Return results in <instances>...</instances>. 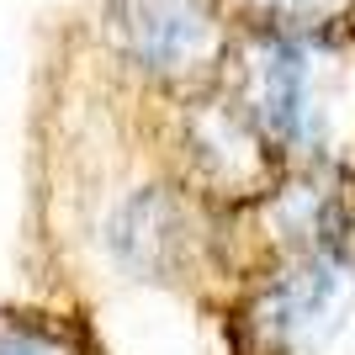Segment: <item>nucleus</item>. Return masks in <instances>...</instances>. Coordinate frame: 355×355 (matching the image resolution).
Instances as JSON below:
<instances>
[{
	"label": "nucleus",
	"mask_w": 355,
	"mask_h": 355,
	"mask_svg": "<svg viewBox=\"0 0 355 355\" xmlns=\"http://www.w3.org/2000/svg\"><path fill=\"white\" fill-rule=\"evenodd\" d=\"M191 148L202 154V164H207V175L223 180V186H244V180L260 175V164H266V138H260V128H254L244 112H234V106H202L191 122Z\"/></svg>",
	"instance_id": "5"
},
{
	"label": "nucleus",
	"mask_w": 355,
	"mask_h": 355,
	"mask_svg": "<svg viewBox=\"0 0 355 355\" xmlns=\"http://www.w3.org/2000/svg\"><path fill=\"white\" fill-rule=\"evenodd\" d=\"M345 6L350 0H260V11L276 16L282 21V37H292V32H318V27H334L345 16Z\"/></svg>",
	"instance_id": "6"
},
{
	"label": "nucleus",
	"mask_w": 355,
	"mask_h": 355,
	"mask_svg": "<svg viewBox=\"0 0 355 355\" xmlns=\"http://www.w3.org/2000/svg\"><path fill=\"white\" fill-rule=\"evenodd\" d=\"M106 37L154 80H191L223 48L202 0H106Z\"/></svg>",
	"instance_id": "1"
},
{
	"label": "nucleus",
	"mask_w": 355,
	"mask_h": 355,
	"mask_svg": "<svg viewBox=\"0 0 355 355\" xmlns=\"http://www.w3.org/2000/svg\"><path fill=\"white\" fill-rule=\"evenodd\" d=\"M345 286V266L334 254H308L302 266H292L282 282L270 286L266 302V324L282 334V340H302L313 324H324L334 297Z\"/></svg>",
	"instance_id": "4"
},
{
	"label": "nucleus",
	"mask_w": 355,
	"mask_h": 355,
	"mask_svg": "<svg viewBox=\"0 0 355 355\" xmlns=\"http://www.w3.org/2000/svg\"><path fill=\"white\" fill-rule=\"evenodd\" d=\"M250 122L266 144L302 148L313 138V90H308V59L297 37L270 32L250 53Z\"/></svg>",
	"instance_id": "3"
},
{
	"label": "nucleus",
	"mask_w": 355,
	"mask_h": 355,
	"mask_svg": "<svg viewBox=\"0 0 355 355\" xmlns=\"http://www.w3.org/2000/svg\"><path fill=\"white\" fill-rule=\"evenodd\" d=\"M106 250H112L117 270H128L138 282H170L186 266V250H191L186 202L164 186L133 191L106 218Z\"/></svg>",
	"instance_id": "2"
},
{
	"label": "nucleus",
	"mask_w": 355,
	"mask_h": 355,
	"mask_svg": "<svg viewBox=\"0 0 355 355\" xmlns=\"http://www.w3.org/2000/svg\"><path fill=\"white\" fill-rule=\"evenodd\" d=\"M0 355H80V345L48 324H6L0 329Z\"/></svg>",
	"instance_id": "7"
}]
</instances>
